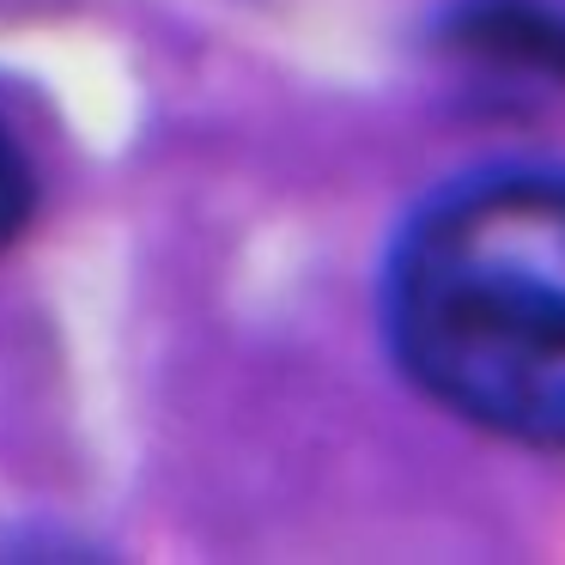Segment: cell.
Here are the masks:
<instances>
[{
  "mask_svg": "<svg viewBox=\"0 0 565 565\" xmlns=\"http://www.w3.org/2000/svg\"><path fill=\"white\" fill-rule=\"evenodd\" d=\"M383 329L438 407L565 456V177L499 171L426 201L395 237Z\"/></svg>",
  "mask_w": 565,
  "mask_h": 565,
  "instance_id": "obj_1",
  "label": "cell"
},
{
  "mask_svg": "<svg viewBox=\"0 0 565 565\" xmlns=\"http://www.w3.org/2000/svg\"><path fill=\"white\" fill-rule=\"evenodd\" d=\"M31 213H38V171H31L19 135L7 128V116H0V249L25 232Z\"/></svg>",
  "mask_w": 565,
  "mask_h": 565,
  "instance_id": "obj_3",
  "label": "cell"
},
{
  "mask_svg": "<svg viewBox=\"0 0 565 565\" xmlns=\"http://www.w3.org/2000/svg\"><path fill=\"white\" fill-rule=\"evenodd\" d=\"M462 62L565 86V7L553 0H462L444 25Z\"/></svg>",
  "mask_w": 565,
  "mask_h": 565,
  "instance_id": "obj_2",
  "label": "cell"
}]
</instances>
